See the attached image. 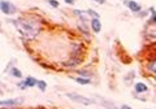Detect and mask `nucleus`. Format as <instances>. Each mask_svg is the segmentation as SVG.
<instances>
[{"label": "nucleus", "instance_id": "obj_1", "mask_svg": "<svg viewBox=\"0 0 156 109\" xmlns=\"http://www.w3.org/2000/svg\"><path fill=\"white\" fill-rule=\"evenodd\" d=\"M12 23L14 25V27L18 30V33L26 39L37 38L42 31V27L39 26V23L35 22V21H33V19H29V18L12 19Z\"/></svg>", "mask_w": 156, "mask_h": 109}, {"label": "nucleus", "instance_id": "obj_2", "mask_svg": "<svg viewBox=\"0 0 156 109\" xmlns=\"http://www.w3.org/2000/svg\"><path fill=\"white\" fill-rule=\"evenodd\" d=\"M66 97L69 99V100L74 101V103H78V104H82V105H91L94 100H91V99L86 97L83 95H80V93H76V92H68L66 93Z\"/></svg>", "mask_w": 156, "mask_h": 109}, {"label": "nucleus", "instance_id": "obj_3", "mask_svg": "<svg viewBox=\"0 0 156 109\" xmlns=\"http://www.w3.org/2000/svg\"><path fill=\"white\" fill-rule=\"evenodd\" d=\"M0 11L5 14V16H12V14L17 13V8L13 3L7 2V0H2L0 2Z\"/></svg>", "mask_w": 156, "mask_h": 109}, {"label": "nucleus", "instance_id": "obj_4", "mask_svg": "<svg viewBox=\"0 0 156 109\" xmlns=\"http://www.w3.org/2000/svg\"><path fill=\"white\" fill-rule=\"evenodd\" d=\"M23 103V99L18 97V99H8V100H2L0 101V105H2L3 109L5 108H13V107H17V105H21Z\"/></svg>", "mask_w": 156, "mask_h": 109}, {"label": "nucleus", "instance_id": "obj_5", "mask_svg": "<svg viewBox=\"0 0 156 109\" xmlns=\"http://www.w3.org/2000/svg\"><path fill=\"white\" fill-rule=\"evenodd\" d=\"M38 85V81L34 77H26L25 81L23 82H20L18 83V87L22 88V90H25V88H29V87H35Z\"/></svg>", "mask_w": 156, "mask_h": 109}, {"label": "nucleus", "instance_id": "obj_6", "mask_svg": "<svg viewBox=\"0 0 156 109\" xmlns=\"http://www.w3.org/2000/svg\"><path fill=\"white\" fill-rule=\"evenodd\" d=\"M124 4H125V5L128 7L133 13H139L140 11H142V7H140V4L136 3V2H134V0H124Z\"/></svg>", "mask_w": 156, "mask_h": 109}, {"label": "nucleus", "instance_id": "obj_7", "mask_svg": "<svg viewBox=\"0 0 156 109\" xmlns=\"http://www.w3.org/2000/svg\"><path fill=\"white\" fill-rule=\"evenodd\" d=\"M81 62H82V57H70V60H68L66 62L62 64V65H64V68L72 69V68L78 66Z\"/></svg>", "mask_w": 156, "mask_h": 109}, {"label": "nucleus", "instance_id": "obj_8", "mask_svg": "<svg viewBox=\"0 0 156 109\" xmlns=\"http://www.w3.org/2000/svg\"><path fill=\"white\" fill-rule=\"evenodd\" d=\"M90 26H91V30L95 34H99L101 31V22H100L99 18H91Z\"/></svg>", "mask_w": 156, "mask_h": 109}, {"label": "nucleus", "instance_id": "obj_9", "mask_svg": "<svg viewBox=\"0 0 156 109\" xmlns=\"http://www.w3.org/2000/svg\"><path fill=\"white\" fill-rule=\"evenodd\" d=\"M134 91L136 93H143V92H147L148 91V87L143 82H136L135 85H134Z\"/></svg>", "mask_w": 156, "mask_h": 109}, {"label": "nucleus", "instance_id": "obj_10", "mask_svg": "<svg viewBox=\"0 0 156 109\" xmlns=\"http://www.w3.org/2000/svg\"><path fill=\"white\" fill-rule=\"evenodd\" d=\"M73 13H74L76 16L81 19L82 23H86V22H87V16H89V14H87V12L80 11V9H74V11H73Z\"/></svg>", "mask_w": 156, "mask_h": 109}, {"label": "nucleus", "instance_id": "obj_11", "mask_svg": "<svg viewBox=\"0 0 156 109\" xmlns=\"http://www.w3.org/2000/svg\"><path fill=\"white\" fill-rule=\"evenodd\" d=\"M148 37H152V39H156V23L151 22L150 26L147 27V30H146Z\"/></svg>", "mask_w": 156, "mask_h": 109}, {"label": "nucleus", "instance_id": "obj_12", "mask_svg": "<svg viewBox=\"0 0 156 109\" xmlns=\"http://www.w3.org/2000/svg\"><path fill=\"white\" fill-rule=\"evenodd\" d=\"M147 70L150 72V73H152V74H155L156 76V57L155 58H152L151 61H148V64H147Z\"/></svg>", "mask_w": 156, "mask_h": 109}, {"label": "nucleus", "instance_id": "obj_13", "mask_svg": "<svg viewBox=\"0 0 156 109\" xmlns=\"http://www.w3.org/2000/svg\"><path fill=\"white\" fill-rule=\"evenodd\" d=\"M74 81L80 85H90L91 83V79L90 78H85V77H76Z\"/></svg>", "mask_w": 156, "mask_h": 109}, {"label": "nucleus", "instance_id": "obj_14", "mask_svg": "<svg viewBox=\"0 0 156 109\" xmlns=\"http://www.w3.org/2000/svg\"><path fill=\"white\" fill-rule=\"evenodd\" d=\"M11 76L14 77V78L21 79V78H22V72H21V70H18L17 68H12V69H11Z\"/></svg>", "mask_w": 156, "mask_h": 109}, {"label": "nucleus", "instance_id": "obj_15", "mask_svg": "<svg viewBox=\"0 0 156 109\" xmlns=\"http://www.w3.org/2000/svg\"><path fill=\"white\" fill-rule=\"evenodd\" d=\"M37 87H38L42 92H44V91L47 90V83H46V81H38Z\"/></svg>", "mask_w": 156, "mask_h": 109}, {"label": "nucleus", "instance_id": "obj_16", "mask_svg": "<svg viewBox=\"0 0 156 109\" xmlns=\"http://www.w3.org/2000/svg\"><path fill=\"white\" fill-rule=\"evenodd\" d=\"M87 14H89V16H91L92 18H99L100 16H99V13L98 12H95V11H92V9H87Z\"/></svg>", "mask_w": 156, "mask_h": 109}, {"label": "nucleus", "instance_id": "obj_17", "mask_svg": "<svg viewBox=\"0 0 156 109\" xmlns=\"http://www.w3.org/2000/svg\"><path fill=\"white\" fill-rule=\"evenodd\" d=\"M47 3L50 4V7H52V8H58L60 7V3H58L57 0H47Z\"/></svg>", "mask_w": 156, "mask_h": 109}, {"label": "nucleus", "instance_id": "obj_18", "mask_svg": "<svg viewBox=\"0 0 156 109\" xmlns=\"http://www.w3.org/2000/svg\"><path fill=\"white\" fill-rule=\"evenodd\" d=\"M150 11H151V22L156 23V11H155L154 8H151Z\"/></svg>", "mask_w": 156, "mask_h": 109}, {"label": "nucleus", "instance_id": "obj_19", "mask_svg": "<svg viewBox=\"0 0 156 109\" xmlns=\"http://www.w3.org/2000/svg\"><path fill=\"white\" fill-rule=\"evenodd\" d=\"M64 2H65L66 4H69V5H72V4H74L76 0H64Z\"/></svg>", "mask_w": 156, "mask_h": 109}, {"label": "nucleus", "instance_id": "obj_20", "mask_svg": "<svg viewBox=\"0 0 156 109\" xmlns=\"http://www.w3.org/2000/svg\"><path fill=\"white\" fill-rule=\"evenodd\" d=\"M120 109H131V107H129V105H126V104H124V105H121Z\"/></svg>", "mask_w": 156, "mask_h": 109}, {"label": "nucleus", "instance_id": "obj_21", "mask_svg": "<svg viewBox=\"0 0 156 109\" xmlns=\"http://www.w3.org/2000/svg\"><path fill=\"white\" fill-rule=\"evenodd\" d=\"M94 2L99 3V4H104V3H105V0H94Z\"/></svg>", "mask_w": 156, "mask_h": 109}]
</instances>
